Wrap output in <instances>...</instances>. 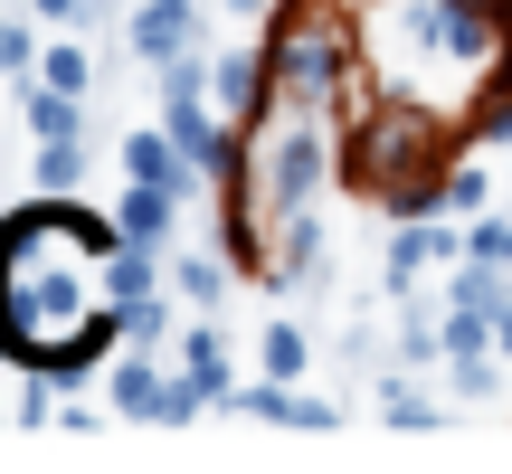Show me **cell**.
Returning a JSON list of instances; mask_svg holds the SVG:
<instances>
[{
    "instance_id": "1",
    "label": "cell",
    "mask_w": 512,
    "mask_h": 474,
    "mask_svg": "<svg viewBox=\"0 0 512 474\" xmlns=\"http://www.w3.org/2000/svg\"><path fill=\"white\" fill-rule=\"evenodd\" d=\"M124 237L86 209H19L0 228V351L29 370H86L133 304Z\"/></svg>"
},
{
    "instance_id": "2",
    "label": "cell",
    "mask_w": 512,
    "mask_h": 474,
    "mask_svg": "<svg viewBox=\"0 0 512 474\" xmlns=\"http://www.w3.org/2000/svg\"><path fill=\"white\" fill-rule=\"evenodd\" d=\"M133 48H143L152 67H181V48H190V0H143V19H133Z\"/></svg>"
},
{
    "instance_id": "3",
    "label": "cell",
    "mask_w": 512,
    "mask_h": 474,
    "mask_svg": "<svg viewBox=\"0 0 512 474\" xmlns=\"http://www.w3.org/2000/svg\"><path fill=\"white\" fill-rule=\"evenodd\" d=\"M162 228H171V190L133 181V200H124V237H143V247H152V237H162Z\"/></svg>"
},
{
    "instance_id": "4",
    "label": "cell",
    "mask_w": 512,
    "mask_h": 474,
    "mask_svg": "<svg viewBox=\"0 0 512 474\" xmlns=\"http://www.w3.org/2000/svg\"><path fill=\"white\" fill-rule=\"evenodd\" d=\"M190 399H209V389H228V351H219V332H190Z\"/></svg>"
},
{
    "instance_id": "5",
    "label": "cell",
    "mask_w": 512,
    "mask_h": 474,
    "mask_svg": "<svg viewBox=\"0 0 512 474\" xmlns=\"http://www.w3.org/2000/svg\"><path fill=\"white\" fill-rule=\"evenodd\" d=\"M124 171H133V181H152V190H171V181H181L162 133H133V143H124Z\"/></svg>"
},
{
    "instance_id": "6",
    "label": "cell",
    "mask_w": 512,
    "mask_h": 474,
    "mask_svg": "<svg viewBox=\"0 0 512 474\" xmlns=\"http://www.w3.org/2000/svg\"><path fill=\"white\" fill-rule=\"evenodd\" d=\"M29 114H38V133H48V143H76V95H57V86H48Z\"/></svg>"
},
{
    "instance_id": "7",
    "label": "cell",
    "mask_w": 512,
    "mask_h": 474,
    "mask_svg": "<svg viewBox=\"0 0 512 474\" xmlns=\"http://www.w3.org/2000/svg\"><path fill=\"white\" fill-rule=\"evenodd\" d=\"M171 124H181V143H190V152H209V124H200V95H190V76L171 86Z\"/></svg>"
},
{
    "instance_id": "8",
    "label": "cell",
    "mask_w": 512,
    "mask_h": 474,
    "mask_svg": "<svg viewBox=\"0 0 512 474\" xmlns=\"http://www.w3.org/2000/svg\"><path fill=\"white\" fill-rule=\"evenodd\" d=\"M48 86L76 95V86H86V57H76V48H48Z\"/></svg>"
},
{
    "instance_id": "9",
    "label": "cell",
    "mask_w": 512,
    "mask_h": 474,
    "mask_svg": "<svg viewBox=\"0 0 512 474\" xmlns=\"http://www.w3.org/2000/svg\"><path fill=\"white\" fill-rule=\"evenodd\" d=\"M266 370H275V380H294V370H304V342H294V332H275V342H266Z\"/></svg>"
},
{
    "instance_id": "10",
    "label": "cell",
    "mask_w": 512,
    "mask_h": 474,
    "mask_svg": "<svg viewBox=\"0 0 512 474\" xmlns=\"http://www.w3.org/2000/svg\"><path fill=\"white\" fill-rule=\"evenodd\" d=\"M38 10H48V19H76V10H86V0H38Z\"/></svg>"
}]
</instances>
